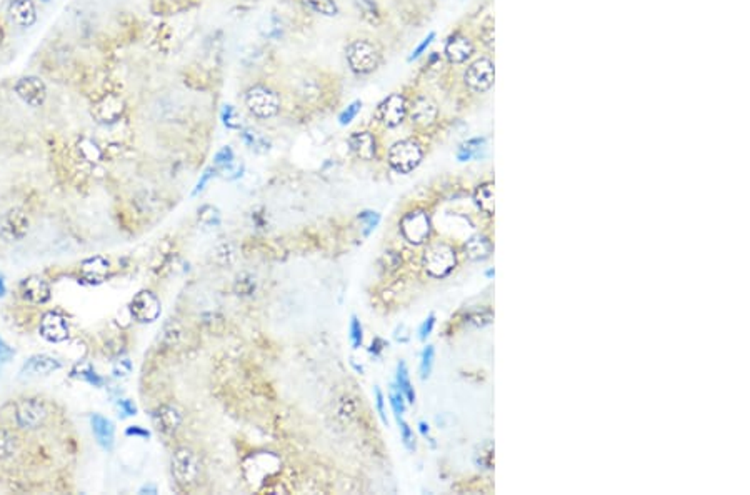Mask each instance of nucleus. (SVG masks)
Masks as SVG:
<instances>
[{"instance_id":"4c0bfd02","label":"nucleus","mask_w":750,"mask_h":495,"mask_svg":"<svg viewBox=\"0 0 750 495\" xmlns=\"http://www.w3.org/2000/svg\"><path fill=\"white\" fill-rule=\"evenodd\" d=\"M475 463L479 467L487 468V470L494 468V444L492 442H486L481 447V452L475 454Z\"/></svg>"},{"instance_id":"f704fd0d","label":"nucleus","mask_w":750,"mask_h":495,"mask_svg":"<svg viewBox=\"0 0 750 495\" xmlns=\"http://www.w3.org/2000/svg\"><path fill=\"white\" fill-rule=\"evenodd\" d=\"M17 452V439L12 432H8L7 428L0 427V461H7V459L14 457Z\"/></svg>"},{"instance_id":"c03bdc74","label":"nucleus","mask_w":750,"mask_h":495,"mask_svg":"<svg viewBox=\"0 0 750 495\" xmlns=\"http://www.w3.org/2000/svg\"><path fill=\"white\" fill-rule=\"evenodd\" d=\"M362 111V102L360 100H354L352 104L347 105V109H344L342 112H340L339 116V124L340 125H348L352 124V120L355 119L357 116H359V112Z\"/></svg>"},{"instance_id":"79ce46f5","label":"nucleus","mask_w":750,"mask_h":495,"mask_svg":"<svg viewBox=\"0 0 750 495\" xmlns=\"http://www.w3.org/2000/svg\"><path fill=\"white\" fill-rule=\"evenodd\" d=\"M222 124L230 130H241L242 120L234 105H225L224 107V111H222Z\"/></svg>"},{"instance_id":"f257e3e1","label":"nucleus","mask_w":750,"mask_h":495,"mask_svg":"<svg viewBox=\"0 0 750 495\" xmlns=\"http://www.w3.org/2000/svg\"><path fill=\"white\" fill-rule=\"evenodd\" d=\"M459 264L455 247L446 240H435L425 247L422 253V267L432 279H446Z\"/></svg>"},{"instance_id":"052dcab7","label":"nucleus","mask_w":750,"mask_h":495,"mask_svg":"<svg viewBox=\"0 0 750 495\" xmlns=\"http://www.w3.org/2000/svg\"><path fill=\"white\" fill-rule=\"evenodd\" d=\"M418 431H420V433L424 437H429V432H430V427L427 422H418Z\"/></svg>"},{"instance_id":"e433bc0d","label":"nucleus","mask_w":750,"mask_h":495,"mask_svg":"<svg viewBox=\"0 0 750 495\" xmlns=\"http://www.w3.org/2000/svg\"><path fill=\"white\" fill-rule=\"evenodd\" d=\"M389 402L395 417H402L405 414V409H407V400H405L404 393L397 389L395 384H392L389 389Z\"/></svg>"},{"instance_id":"0eeeda50","label":"nucleus","mask_w":750,"mask_h":495,"mask_svg":"<svg viewBox=\"0 0 750 495\" xmlns=\"http://www.w3.org/2000/svg\"><path fill=\"white\" fill-rule=\"evenodd\" d=\"M409 99L402 92H392L375 109V120L385 129H397L407 119Z\"/></svg>"},{"instance_id":"20e7f679","label":"nucleus","mask_w":750,"mask_h":495,"mask_svg":"<svg viewBox=\"0 0 750 495\" xmlns=\"http://www.w3.org/2000/svg\"><path fill=\"white\" fill-rule=\"evenodd\" d=\"M462 82H464L465 89H467L470 94H487V92L494 87L495 82V64L494 60H492V57H475L472 62L465 67Z\"/></svg>"},{"instance_id":"b1692460","label":"nucleus","mask_w":750,"mask_h":495,"mask_svg":"<svg viewBox=\"0 0 750 495\" xmlns=\"http://www.w3.org/2000/svg\"><path fill=\"white\" fill-rule=\"evenodd\" d=\"M474 202L481 212L492 217L495 212V200H494V182H482L475 187L474 190Z\"/></svg>"},{"instance_id":"4d7b16f0","label":"nucleus","mask_w":750,"mask_h":495,"mask_svg":"<svg viewBox=\"0 0 750 495\" xmlns=\"http://www.w3.org/2000/svg\"><path fill=\"white\" fill-rule=\"evenodd\" d=\"M130 370H132V363H130L129 361H120L119 365L113 369V375L115 377H125L130 374Z\"/></svg>"},{"instance_id":"9d476101","label":"nucleus","mask_w":750,"mask_h":495,"mask_svg":"<svg viewBox=\"0 0 750 495\" xmlns=\"http://www.w3.org/2000/svg\"><path fill=\"white\" fill-rule=\"evenodd\" d=\"M440 116L439 105L427 95H417L409 102L407 119L411 120L412 127L420 130H427L437 124Z\"/></svg>"},{"instance_id":"412c9836","label":"nucleus","mask_w":750,"mask_h":495,"mask_svg":"<svg viewBox=\"0 0 750 495\" xmlns=\"http://www.w3.org/2000/svg\"><path fill=\"white\" fill-rule=\"evenodd\" d=\"M62 369V362L57 361L55 357L45 356H32L27 362L22 365V374L24 375H50L54 372Z\"/></svg>"},{"instance_id":"bb28decb","label":"nucleus","mask_w":750,"mask_h":495,"mask_svg":"<svg viewBox=\"0 0 750 495\" xmlns=\"http://www.w3.org/2000/svg\"><path fill=\"white\" fill-rule=\"evenodd\" d=\"M464 322L477 328L487 327L494 322V310L488 305H477L464 314Z\"/></svg>"},{"instance_id":"423d86ee","label":"nucleus","mask_w":750,"mask_h":495,"mask_svg":"<svg viewBox=\"0 0 750 495\" xmlns=\"http://www.w3.org/2000/svg\"><path fill=\"white\" fill-rule=\"evenodd\" d=\"M402 237L412 245H422L430 239L432 221L429 212L424 209H413L405 212L399 222Z\"/></svg>"},{"instance_id":"4be33fe9","label":"nucleus","mask_w":750,"mask_h":495,"mask_svg":"<svg viewBox=\"0 0 750 495\" xmlns=\"http://www.w3.org/2000/svg\"><path fill=\"white\" fill-rule=\"evenodd\" d=\"M90 426H92V432L99 445L106 450H112L113 442H115V427H113L112 420L100 414H94L90 417Z\"/></svg>"},{"instance_id":"dca6fc26","label":"nucleus","mask_w":750,"mask_h":495,"mask_svg":"<svg viewBox=\"0 0 750 495\" xmlns=\"http://www.w3.org/2000/svg\"><path fill=\"white\" fill-rule=\"evenodd\" d=\"M38 330H41V335L43 339L47 342H52V344H62V342L69 340V337H71L69 322L65 321L64 315L57 312H47L43 315Z\"/></svg>"},{"instance_id":"c85d7f7f","label":"nucleus","mask_w":750,"mask_h":495,"mask_svg":"<svg viewBox=\"0 0 750 495\" xmlns=\"http://www.w3.org/2000/svg\"><path fill=\"white\" fill-rule=\"evenodd\" d=\"M242 140L248 148H252V151L257 152V154H265V152L270 151L269 140L265 139L262 134L255 132V130H252V129L243 130Z\"/></svg>"},{"instance_id":"338daca9","label":"nucleus","mask_w":750,"mask_h":495,"mask_svg":"<svg viewBox=\"0 0 750 495\" xmlns=\"http://www.w3.org/2000/svg\"><path fill=\"white\" fill-rule=\"evenodd\" d=\"M0 362H2V361H0Z\"/></svg>"},{"instance_id":"a211bd4d","label":"nucleus","mask_w":750,"mask_h":495,"mask_svg":"<svg viewBox=\"0 0 750 495\" xmlns=\"http://www.w3.org/2000/svg\"><path fill=\"white\" fill-rule=\"evenodd\" d=\"M347 146L351 148V152L354 154L357 159L360 160H374L377 157L378 151V142L377 137L369 130H362V132H354L348 135Z\"/></svg>"},{"instance_id":"1a4fd4ad","label":"nucleus","mask_w":750,"mask_h":495,"mask_svg":"<svg viewBox=\"0 0 750 495\" xmlns=\"http://www.w3.org/2000/svg\"><path fill=\"white\" fill-rule=\"evenodd\" d=\"M170 466H172L174 479H176L181 487L187 489L192 487L194 484H197L200 477V462L192 450L185 449V447L177 449L176 452L172 454Z\"/></svg>"},{"instance_id":"f3484780","label":"nucleus","mask_w":750,"mask_h":495,"mask_svg":"<svg viewBox=\"0 0 750 495\" xmlns=\"http://www.w3.org/2000/svg\"><path fill=\"white\" fill-rule=\"evenodd\" d=\"M20 295L29 304L42 305L50 300V286L41 275H30L20 282Z\"/></svg>"},{"instance_id":"8fccbe9b","label":"nucleus","mask_w":750,"mask_h":495,"mask_svg":"<svg viewBox=\"0 0 750 495\" xmlns=\"http://www.w3.org/2000/svg\"><path fill=\"white\" fill-rule=\"evenodd\" d=\"M435 322H437V317H435V314H430L429 317L422 322V326L418 327V339H420L422 342L427 340V337H429L432 334V330H434Z\"/></svg>"},{"instance_id":"9b49d317","label":"nucleus","mask_w":750,"mask_h":495,"mask_svg":"<svg viewBox=\"0 0 750 495\" xmlns=\"http://www.w3.org/2000/svg\"><path fill=\"white\" fill-rule=\"evenodd\" d=\"M129 312L134 321L139 323H152L160 317L162 312V304L159 297L150 291H141L134 295V299L129 304Z\"/></svg>"},{"instance_id":"4468645a","label":"nucleus","mask_w":750,"mask_h":495,"mask_svg":"<svg viewBox=\"0 0 750 495\" xmlns=\"http://www.w3.org/2000/svg\"><path fill=\"white\" fill-rule=\"evenodd\" d=\"M125 112V104L119 95L107 94L102 99L97 100L92 107V117L99 124L111 125L122 119Z\"/></svg>"},{"instance_id":"39448f33","label":"nucleus","mask_w":750,"mask_h":495,"mask_svg":"<svg viewBox=\"0 0 750 495\" xmlns=\"http://www.w3.org/2000/svg\"><path fill=\"white\" fill-rule=\"evenodd\" d=\"M247 111L257 119H272L281 112L282 102L278 94L267 85H252L243 95Z\"/></svg>"},{"instance_id":"7c9ffc66","label":"nucleus","mask_w":750,"mask_h":495,"mask_svg":"<svg viewBox=\"0 0 750 495\" xmlns=\"http://www.w3.org/2000/svg\"><path fill=\"white\" fill-rule=\"evenodd\" d=\"M72 377L85 380L87 384L94 385V387H102L104 385V379L97 374V372H95V369L90 365V363H78V365L73 367Z\"/></svg>"},{"instance_id":"864d4df0","label":"nucleus","mask_w":750,"mask_h":495,"mask_svg":"<svg viewBox=\"0 0 750 495\" xmlns=\"http://www.w3.org/2000/svg\"><path fill=\"white\" fill-rule=\"evenodd\" d=\"M117 405H119V409L122 410V414H125L127 417H132V415H137V407L134 405L132 400H129V398H119V402H117Z\"/></svg>"},{"instance_id":"a19ab883","label":"nucleus","mask_w":750,"mask_h":495,"mask_svg":"<svg viewBox=\"0 0 750 495\" xmlns=\"http://www.w3.org/2000/svg\"><path fill=\"white\" fill-rule=\"evenodd\" d=\"M434 358H435L434 345H427L420 357V379L422 380H427L430 377L432 367H434Z\"/></svg>"},{"instance_id":"58836bf2","label":"nucleus","mask_w":750,"mask_h":495,"mask_svg":"<svg viewBox=\"0 0 750 495\" xmlns=\"http://www.w3.org/2000/svg\"><path fill=\"white\" fill-rule=\"evenodd\" d=\"M400 265H402V257L397 252H385L378 260V267L385 274L395 272V270H399Z\"/></svg>"},{"instance_id":"603ef678","label":"nucleus","mask_w":750,"mask_h":495,"mask_svg":"<svg viewBox=\"0 0 750 495\" xmlns=\"http://www.w3.org/2000/svg\"><path fill=\"white\" fill-rule=\"evenodd\" d=\"M434 41H435V32H430V34H429V35H427V37L424 39V41H422L420 43H418V47H417V49L412 52V55H411V57H409V62H413V60H417V59H418V57H420L422 54H424V52H425L427 49H429V47H430V43H432V42H434Z\"/></svg>"},{"instance_id":"cd10ccee","label":"nucleus","mask_w":750,"mask_h":495,"mask_svg":"<svg viewBox=\"0 0 750 495\" xmlns=\"http://www.w3.org/2000/svg\"><path fill=\"white\" fill-rule=\"evenodd\" d=\"M487 146V137H474L469 139L467 142H464L457 151V160L459 162H469L472 159L481 157V151H483Z\"/></svg>"},{"instance_id":"ddd939ff","label":"nucleus","mask_w":750,"mask_h":495,"mask_svg":"<svg viewBox=\"0 0 750 495\" xmlns=\"http://www.w3.org/2000/svg\"><path fill=\"white\" fill-rule=\"evenodd\" d=\"M475 54V42L470 35L464 32H455L447 39L444 47V55L447 62L452 65H462L469 62Z\"/></svg>"},{"instance_id":"e2e57ef3","label":"nucleus","mask_w":750,"mask_h":495,"mask_svg":"<svg viewBox=\"0 0 750 495\" xmlns=\"http://www.w3.org/2000/svg\"><path fill=\"white\" fill-rule=\"evenodd\" d=\"M6 292H7V288H6V284H3V280H2V277H0V297H3V295H6Z\"/></svg>"},{"instance_id":"13d9d810","label":"nucleus","mask_w":750,"mask_h":495,"mask_svg":"<svg viewBox=\"0 0 750 495\" xmlns=\"http://www.w3.org/2000/svg\"><path fill=\"white\" fill-rule=\"evenodd\" d=\"M125 433H127V435H134V437H142V439H147V437L150 435L149 431H146V428H142L139 426L129 427L127 431H125Z\"/></svg>"},{"instance_id":"6e6d98bb","label":"nucleus","mask_w":750,"mask_h":495,"mask_svg":"<svg viewBox=\"0 0 750 495\" xmlns=\"http://www.w3.org/2000/svg\"><path fill=\"white\" fill-rule=\"evenodd\" d=\"M12 357H14V350H12V347L6 340L0 339V361L8 362Z\"/></svg>"},{"instance_id":"aec40b11","label":"nucleus","mask_w":750,"mask_h":495,"mask_svg":"<svg viewBox=\"0 0 750 495\" xmlns=\"http://www.w3.org/2000/svg\"><path fill=\"white\" fill-rule=\"evenodd\" d=\"M464 253L469 260L483 262V260H487L492 253H494V244H492V240L483 234L472 235V237L465 240Z\"/></svg>"},{"instance_id":"6ab92c4d","label":"nucleus","mask_w":750,"mask_h":495,"mask_svg":"<svg viewBox=\"0 0 750 495\" xmlns=\"http://www.w3.org/2000/svg\"><path fill=\"white\" fill-rule=\"evenodd\" d=\"M8 17L22 29L32 27L37 22V11L32 0H12L8 6Z\"/></svg>"},{"instance_id":"f8f14e48","label":"nucleus","mask_w":750,"mask_h":495,"mask_svg":"<svg viewBox=\"0 0 750 495\" xmlns=\"http://www.w3.org/2000/svg\"><path fill=\"white\" fill-rule=\"evenodd\" d=\"M30 230V217L22 209H10L0 218V237L6 242H20Z\"/></svg>"},{"instance_id":"49530a36","label":"nucleus","mask_w":750,"mask_h":495,"mask_svg":"<svg viewBox=\"0 0 750 495\" xmlns=\"http://www.w3.org/2000/svg\"><path fill=\"white\" fill-rule=\"evenodd\" d=\"M234 159H235V155H234L232 148H230L229 146L222 147L220 151L215 154V157H213V165H215L217 169H224L227 167V165L234 164Z\"/></svg>"},{"instance_id":"3c124183","label":"nucleus","mask_w":750,"mask_h":495,"mask_svg":"<svg viewBox=\"0 0 750 495\" xmlns=\"http://www.w3.org/2000/svg\"><path fill=\"white\" fill-rule=\"evenodd\" d=\"M374 392H375V407H377L378 417H381L383 426H387V424H389V420H387V415H385V398H383V393L381 391V387H375Z\"/></svg>"},{"instance_id":"680f3d73","label":"nucleus","mask_w":750,"mask_h":495,"mask_svg":"<svg viewBox=\"0 0 750 495\" xmlns=\"http://www.w3.org/2000/svg\"><path fill=\"white\" fill-rule=\"evenodd\" d=\"M143 492H150V494H157V489L154 487V485H146V487L141 489V494Z\"/></svg>"},{"instance_id":"5701e85b","label":"nucleus","mask_w":750,"mask_h":495,"mask_svg":"<svg viewBox=\"0 0 750 495\" xmlns=\"http://www.w3.org/2000/svg\"><path fill=\"white\" fill-rule=\"evenodd\" d=\"M154 422L160 432L172 433L174 431H177L178 426H181L182 415L176 407L162 405L154 412Z\"/></svg>"},{"instance_id":"bf43d9fd","label":"nucleus","mask_w":750,"mask_h":495,"mask_svg":"<svg viewBox=\"0 0 750 495\" xmlns=\"http://www.w3.org/2000/svg\"><path fill=\"white\" fill-rule=\"evenodd\" d=\"M405 330H407V327H405V326L397 327V330H395V334H394L395 340H399V342H407L409 339H411V335H409V334H404Z\"/></svg>"},{"instance_id":"a18cd8bd","label":"nucleus","mask_w":750,"mask_h":495,"mask_svg":"<svg viewBox=\"0 0 750 495\" xmlns=\"http://www.w3.org/2000/svg\"><path fill=\"white\" fill-rule=\"evenodd\" d=\"M481 42L488 50H494V20L492 17H487L481 27Z\"/></svg>"},{"instance_id":"69168bd1","label":"nucleus","mask_w":750,"mask_h":495,"mask_svg":"<svg viewBox=\"0 0 750 495\" xmlns=\"http://www.w3.org/2000/svg\"><path fill=\"white\" fill-rule=\"evenodd\" d=\"M42 2H45V4H47V2H50V0H42Z\"/></svg>"},{"instance_id":"37998d69","label":"nucleus","mask_w":750,"mask_h":495,"mask_svg":"<svg viewBox=\"0 0 750 495\" xmlns=\"http://www.w3.org/2000/svg\"><path fill=\"white\" fill-rule=\"evenodd\" d=\"M395 419H397V424H399L400 439H402L404 447L407 450H413L416 449V435H413V431L411 428V426H409L402 417H395Z\"/></svg>"},{"instance_id":"c9c22d12","label":"nucleus","mask_w":750,"mask_h":495,"mask_svg":"<svg viewBox=\"0 0 750 495\" xmlns=\"http://www.w3.org/2000/svg\"><path fill=\"white\" fill-rule=\"evenodd\" d=\"M381 214L375 212V210H364L359 214V221L362 223V234L364 237H369L372 232L377 229L378 223H381Z\"/></svg>"},{"instance_id":"0e129e2a","label":"nucleus","mask_w":750,"mask_h":495,"mask_svg":"<svg viewBox=\"0 0 750 495\" xmlns=\"http://www.w3.org/2000/svg\"><path fill=\"white\" fill-rule=\"evenodd\" d=\"M494 275H495V270H494V269H488L487 272H486V277H488V279H492V277H494Z\"/></svg>"},{"instance_id":"72a5a7b5","label":"nucleus","mask_w":750,"mask_h":495,"mask_svg":"<svg viewBox=\"0 0 750 495\" xmlns=\"http://www.w3.org/2000/svg\"><path fill=\"white\" fill-rule=\"evenodd\" d=\"M77 148L82 159L89 162V164H97V162L102 160V151H100L97 144L92 142L90 139H82L80 142H78Z\"/></svg>"},{"instance_id":"de8ad7c7","label":"nucleus","mask_w":750,"mask_h":495,"mask_svg":"<svg viewBox=\"0 0 750 495\" xmlns=\"http://www.w3.org/2000/svg\"><path fill=\"white\" fill-rule=\"evenodd\" d=\"M215 174H217V167H207L206 170H204V174L200 175L199 182L195 183V188H194V190H192V195H194V197H195V195H199L200 192H202L204 188H206L207 183L211 182L213 177H215Z\"/></svg>"},{"instance_id":"6e6552de","label":"nucleus","mask_w":750,"mask_h":495,"mask_svg":"<svg viewBox=\"0 0 750 495\" xmlns=\"http://www.w3.org/2000/svg\"><path fill=\"white\" fill-rule=\"evenodd\" d=\"M15 424L24 431H36L49 417V407L38 397L20 398L14 407Z\"/></svg>"},{"instance_id":"c756f323","label":"nucleus","mask_w":750,"mask_h":495,"mask_svg":"<svg viewBox=\"0 0 750 495\" xmlns=\"http://www.w3.org/2000/svg\"><path fill=\"white\" fill-rule=\"evenodd\" d=\"M354 4L365 22H369V24H378L381 22V11H378L377 0H354Z\"/></svg>"},{"instance_id":"a878e982","label":"nucleus","mask_w":750,"mask_h":495,"mask_svg":"<svg viewBox=\"0 0 750 495\" xmlns=\"http://www.w3.org/2000/svg\"><path fill=\"white\" fill-rule=\"evenodd\" d=\"M395 385H397V389H399V391L404 393V397H405V400H407V404H411V405L416 404V391H413V387H412L411 375H409V369H407V363H405L404 361H400L399 363H397Z\"/></svg>"},{"instance_id":"7ed1b4c3","label":"nucleus","mask_w":750,"mask_h":495,"mask_svg":"<svg viewBox=\"0 0 750 495\" xmlns=\"http://www.w3.org/2000/svg\"><path fill=\"white\" fill-rule=\"evenodd\" d=\"M424 147L416 139H402L397 140L389 147L387 152V162L390 169L397 174H411L416 170L424 160Z\"/></svg>"},{"instance_id":"09e8293b","label":"nucleus","mask_w":750,"mask_h":495,"mask_svg":"<svg viewBox=\"0 0 750 495\" xmlns=\"http://www.w3.org/2000/svg\"><path fill=\"white\" fill-rule=\"evenodd\" d=\"M200 214V221L202 222H207V223H213V225H219V210L213 209L212 205H206V207H202V210H199Z\"/></svg>"},{"instance_id":"ea45409f","label":"nucleus","mask_w":750,"mask_h":495,"mask_svg":"<svg viewBox=\"0 0 750 495\" xmlns=\"http://www.w3.org/2000/svg\"><path fill=\"white\" fill-rule=\"evenodd\" d=\"M348 339H351V344L354 349H360L362 344H364V328H362V323L359 319L355 317V315H352L351 317V326H348Z\"/></svg>"},{"instance_id":"473e14b6","label":"nucleus","mask_w":750,"mask_h":495,"mask_svg":"<svg viewBox=\"0 0 750 495\" xmlns=\"http://www.w3.org/2000/svg\"><path fill=\"white\" fill-rule=\"evenodd\" d=\"M304 6L311 8L316 14L324 15V17H337L339 15V6L335 4V0H302Z\"/></svg>"},{"instance_id":"5fc2aeb1","label":"nucleus","mask_w":750,"mask_h":495,"mask_svg":"<svg viewBox=\"0 0 750 495\" xmlns=\"http://www.w3.org/2000/svg\"><path fill=\"white\" fill-rule=\"evenodd\" d=\"M387 345H389V344H387V342L383 339H381V337H375V339L372 340V344H370V347H369V354H372L374 357H381V354L383 352V350H385Z\"/></svg>"},{"instance_id":"f03ea898","label":"nucleus","mask_w":750,"mask_h":495,"mask_svg":"<svg viewBox=\"0 0 750 495\" xmlns=\"http://www.w3.org/2000/svg\"><path fill=\"white\" fill-rule=\"evenodd\" d=\"M348 69L357 76H369L382 62V50L370 39H354L346 49Z\"/></svg>"},{"instance_id":"2eb2a0df","label":"nucleus","mask_w":750,"mask_h":495,"mask_svg":"<svg viewBox=\"0 0 750 495\" xmlns=\"http://www.w3.org/2000/svg\"><path fill=\"white\" fill-rule=\"evenodd\" d=\"M15 94L29 107H42L47 99V87L42 78L27 76L17 81Z\"/></svg>"},{"instance_id":"2f4dec72","label":"nucleus","mask_w":750,"mask_h":495,"mask_svg":"<svg viewBox=\"0 0 750 495\" xmlns=\"http://www.w3.org/2000/svg\"><path fill=\"white\" fill-rule=\"evenodd\" d=\"M259 30L265 39H269V41H277V39L282 37L283 27H282L281 19L274 14H270L267 17H264V20L260 22Z\"/></svg>"},{"instance_id":"393cba45","label":"nucleus","mask_w":750,"mask_h":495,"mask_svg":"<svg viewBox=\"0 0 750 495\" xmlns=\"http://www.w3.org/2000/svg\"><path fill=\"white\" fill-rule=\"evenodd\" d=\"M108 270H111V264H108L107 258L100 256L85 258L82 262V274H84L85 279L90 280V284L102 282Z\"/></svg>"}]
</instances>
